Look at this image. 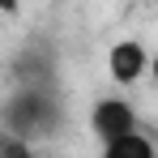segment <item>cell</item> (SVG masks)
Returning <instances> with one entry per match:
<instances>
[{"mask_svg": "<svg viewBox=\"0 0 158 158\" xmlns=\"http://www.w3.org/2000/svg\"><path fill=\"white\" fill-rule=\"evenodd\" d=\"M4 128L26 137V141H39V137H52L56 124H60V103H56L52 85H17L13 98L0 111Z\"/></svg>", "mask_w": 158, "mask_h": 158, "instance_id": "cell-1", "label": "cell"}, {"mask_svg": "<svg viewBox=\"0 0 158 158\" xmlns=\"http://www.w3.org/2000/svg\"><path fill=\"white\" fill-rule=\"evenodd\" d=\"M90 132L98 141H115L124 132H137V111L124 98H98L90 107Z\"/></svg>", "mask_w": 158, "mask_h": 158, "instance_id": "cell-2", "label": "cell"}, {"mask_svg": "<svg viewBox=\"0 0 158 158\" xmlns=\"http://www.w3.org/2000/svg\"><path fill=\"white\" fill-rule=\"evenodd\" d=\"M107 73L115 85H132L150 73V52L137 43V39H120L111 52H107Z\"/></svg>", "mask_w": 158, "mask_h": 158, "instance_id": "cell-3", "label": "cell"}, {"mask_svg": "<svg viewBox=\"0 0 158 158\" xmlns=\"http://www.w3.org/2000/svg\"><path fill=\"white\" fill-rule=\"evenodd\" d=\"M103 158H158V150H154V141L137 128V132L115 137V141H103Z\"/></svg>", "mask_w": 158, "mask_h": 158, "instance_id": "cell-4", "label": "cell"}, {"mask_svg": "<svg viewBox=\"0 0 158 158\" xmlns=\"http://www.w3.org/2000/svg\"><path fill=\"white\" fill-rule=\"evenodd\" d=\"M17 81H22V85H52V60L22 52L17 56Z\"/></svg>", "mask_w": 158, "mask_h": 158, "instance_id": "cell-5", "label": "cell"}, {"mask_svg": "<svg viewBox=\"0 0 158 158\" xmlns=\"http://www.w3.org/2000/svg\"><path fill=\"white\" fill-rule=\"evenodd\" d=\"M0 158H34V150H30L26 137H17V132L0 128Z\"/></svg>", "mask_w": 158, "mask_h": 158, "instance_id": "cell-6", "label": "cell"}, {"mask_svg": "<svg viewBox=\"0 0 158 158\" xmlns=\"http://www.w3.org/2000/svg\"><path fill=\"white\" fill-rule=\"evenodd\" d=\"M0 13H4V17H17V13H22V0H0Z\"/></svg>", "mask_w": 158, "mask_h": 158, "instance_id": "cell-7", "label": "cell"}, {"mask_svg": "<svg viewBox=\"0 0 158 158\" xmlns=\"http://www.w3.org/2000/svg\"><path fill=\"white\" fill-rule=\"evenodd\" d=\"M150 73H154V81H158V52L150 56Z\"/></svg>", "mask_w": 158, "mask_h": 158, "instance_id": "cell-8", "label": "cell"}, {"mask_svg": "<svg viewBox=\"0 0 158 158\" xmlns=\"http://www.w3.org/2000/svg\"><path fill=\"white\" fill-rule=\"evenodd\" d=\"M145 4H158V0H145Z\"/></svg>", "mask_w": 158, "mask_h": 158, "instance_id": "cell-9", "label": "cell"}]
</instances>
